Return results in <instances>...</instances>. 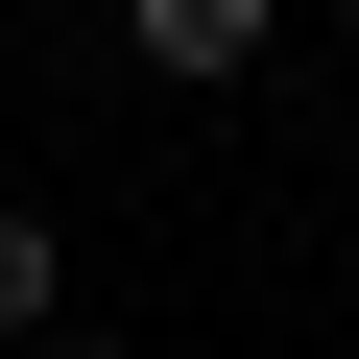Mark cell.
Returning a JSON list of instances; mask_svg holds the SVG:
<instances>
[{
	"mask_svg": "<svg viewBox=\"0 0 359 359\" xmlns=\"http://www.w3.org/2000/svg\"><path fill=\"white\" fill-rule=\"evenodd\" d=\"M25 359H96V335H25Z\"/></svg>",
	"mask_w": 359,
	"mask_h": 359,
	"instance_id": "3957f363",
	"label": "cell"
},
{
	"mask_svg": "<svg viewBox=\"0 0 359 359\" xmlns=\"http://www.w3.org/2000/svg\"><path fill=\"white\" fill-rule=\"evenodd\" d=\"M48 287H72V240H48V216H0V359L48 335Z\"/></svg>",
	"mask_w": 359,
	"mask_h": 359,
	"instance_id": "7a4b0ae2",
	"label": "cell"
},
{
	"mask_svg": "<svg viewBox=\"0 0 359 359\" xmlns=\"http://www.w3.org/2000/svg\"><path fill=\"white\" fill-rule=\"evenodd\" d=\"M120 48H144L168 96H240V72H264V0H120Z\"/></svg>",
	"mask_w": 359,
	"mask_h": 359,
	"instance_id": "6da1fadb",
	"label": "cell"
},
{
	"mask_svg": "<svg viewBox=\"0 0 359 359\" xmlns=\"http://www.w3.org/2000/svg\"><path fill=\"white\" fill-rule=\"evenodd\" d=\"M335 48H359V0H335Z\"/></svg>",
	"mask_w": 359,
	"mask_h": 359,
	"instance_id": "277c9868",
	"label": "cell"
}]
</instances>
